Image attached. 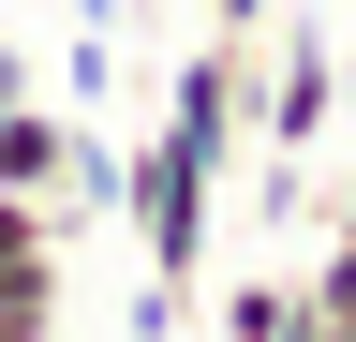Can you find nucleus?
I'll use <instances>...</instances> for the list:
<instances>
[{
	"mask_svg": "<svg viewBox=\"0 0 356 342\" xmlns=\"http://www.w3.org/2000/svg\"><path fill=\"white\" fill-rule=\"evenodd\" d=\"M119 224L134 253H149V297H134V327H193V297H208V238H222V164L178 134V119H149V149H119Z\"/></svg>",
	"mask_w": 356,
	"mask_h": 342,
	"instance_id": "nucleus-1",
	"label": "nucleus"
},
{
	"mask_svg": "<svg viewBox=\"0 0 356 342\" xmlns=\"http://www.w3.org/2000/svg\"><path fill=\"white\" fill-rule=\"evenodd\" d=\"M341 134V30H267V45H252V149H327Z\"/></svg>",
	"mask_w": 356,
	"mask_h": 342,
	"instance_id": "nucleus-2",
	"label": "nucleus"
},
{
	"mask_svg": "<svg viewBox=\"0 0 356 342\" xmlns=\"http://www.w3.org/2000/svg\"><path fill=\"white\" fill-rule=\"evenodd\" d=\"M163 119H178V134H193V149L222 164V179H238V164H252V45L193 30V60L163 75Z\"/></svg>",
	"mask_w": 356,
	"mask_h": 342,
	"instance_id": "nucleus-3",
	"label": "nucleus"
},
{
	"mask_svg": "<svg viewBox=\"0 0 356 342\" xmlns=\"http://www.w3.org/2000/svg\"><path fill=\"white\" fill-rule=\"evenodd\" d=\"M0 194H30L44 224H60V194H74V104H0Z\"/></svg>",
	"mask_w": 356,
	"mask_h": 342,
	"instance_id": "nucleus-4",
	"label": "nucleus"
},
{
	"mask_svg": "<svg viewBox=\"0 0 356 342\" xmlns=\"http://www.w3.org/2000/svg\"><path fill=\"white\" fill-rule=\"evenodd\" d=\"M297 313H312L297 268H222V283H208V327H222V342H297Z\"/></svg>",
	"mask_w": 356,
	"mask_h": 342,
	"instance_id": "nucleus-5",
	"label": "nucleus"
},
{
	"mask_svg": "<svg viewBox=\"0 0 356 342\" xmlns=\"http://www.w3.org/2000/svg\"><path fill=\"white\" fill-rule=\"evenodd\" d=\"M60 104L104 119L119 104V0H74V60H60Z\"/></svg>",
	"mask_w": 356,
	"mask_h": 342,
	"instance_id": "nucleus-6",
	"label": "nucleus"
},
{
	"mask_svg": "<svg viewBox=\"0 0 356 342\" xmlns=\"http://www.w3.org/2000/svg\"><path fill=\"white\" fill-rule=\"evenodd\" d=\"M0 283H60V224L30 194H0Z\"/></svg>",
	"mask_w": 356,
	"mask_h": 342,
	"instance_id": "nucleus-7",
	"label": "nucleus"
},
{
	"mask_svg": "<svg viewBox=\"0 0 356 342\" xmlns=\"http://www.w3.org/2000/svg\"><path fill=\"white\" fill-rule=\"evenodd\" d=\"M60 327V283H0V342H44Z\"/></svg>",
	"mask_w": 356,
	"mask_h": 342,
	"instance_id": "nucleus-8",
	"label": "nucleus"
},
{
	"mask_svg": "<svg viewBox=\"0 0 356 342\" xmlns=\"http://www.w3.org/2000/svg\"><path fill=\"white\" fill-rule=\"evenodd\" d=\"M44 90V75H30V45H0V104H30Z\"/></svg>",
	"mask_w": 356,
	"mask_h": 342,
	"instance_id": "nucleus-9",
	"label": "nucleus"
},
{
	"mask_svg": "<svg viewBox=\"0 0 356 342\" xmlns=\"http://www.w3.org/2000/svg\"><path fill=\"white\" fill-rule=\"evenodd\" d=\"M297 342H356V327H341V313H297Z\"/></svg>",
	"mask_w": 356,
	"mask_h": 342,
	"instance_id": "nucleus-10",
	"label": "nucleus"
}]
</instances>
